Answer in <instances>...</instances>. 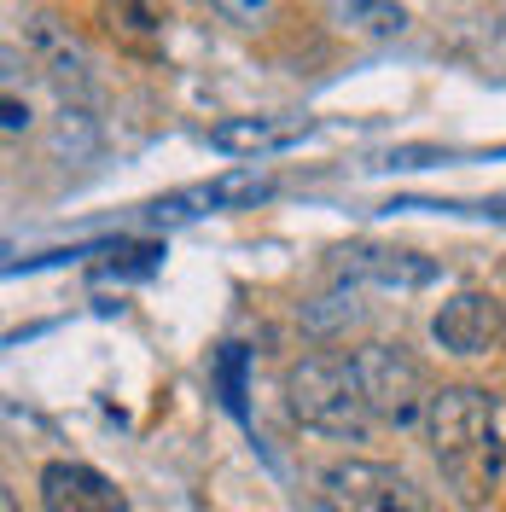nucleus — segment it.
Wrapping results in <instances>:
<instances>
[{"mask_svg": "<svg viewBox=\"0 0 506 512\" xmlns=\"http://www.w3.org/2000/svg\"><path fill=\"white\" fill-rule=\"evenodd\" d=\"M431 338L454 355H495L506 350V303L489 291H454L437 320H431Z\"/></svg>", "mask_w": 506, "mask_h": 512, "instance_id": "5", "label": "nucleus"}, {"mask_svg": "<svg viewBox=\"0 0 506 512\" xmlns=\"http://www.w3.org/2000/svg\"><path fill=\"white\" fill-rule=\"evenodd\" d=\"M158 262H163L158 239H123V245L105 251V262H94V280H146Z\"/></svg>", "mask_w": 506, "mask_h": 512, "instance_id": "13", "label": "nucleus"}, {"mask_svg": "<svg viewBox=\"0 0 506 512\" xmlns=\"http://www.w3.org/2000/svg\"><path fill=\"white\" fill-rule=\"evenodd\" d=\"M285 408H291L297 425H309L320 437H338V443H361L379 425L367 396H361L349 355H303L285 373Z\"/></svg>", "mask_w": 506, "mask_h": 512, "instance_id": "2", "label": "nucleus"}, {"mask_svg": "<svg viewBox=\"0 0 506 512\" xmlns=\"http://www.w3.org/2000/svg\"><path fill=\"white\" fill-rule=\"evenodd\" d=\"M338 268H344V280H367V286L390 291H413L437 280V262L413 251H390V245H349V251H338Z\"/></svg>", "mask_w": 506, "mask_h": 512, "instance_id": "7", "label": "nucleus"}, {"mask_svg": "<svg viewBox=\"0 0 506 512\" xmlns=\"http://www.w3.org/2000/svg\"><path fill=\"white\" fill-rule=\"evenodd\" d=\"M425 443L443 483L466 501L483 507L501 483L506 466V443H501V419H495V396L477 390V384H443L431 396V414H425Z\"/></svg>", "mask_w": 506, "mask_h": 512, "instance_id": "1", "label": "nucleus"}, {"mask_svg": "<svg viewBox=\"0 0 506 512\" xmlns=\"http://www.w3.org/2000/svg\"><path fill=\"white\" fill-rule=\"evenodd\" d=\"M41 507L47 512H128V501L105 472L82 466V460H53L41 472Z\"/></svg>", "mask_w": 506, "mask_h": 512, "instance_id": "6", "label": "nucleus"}, {"mask_svg": "<svg viewBox=\"0 0 506 512\" xmlns=\"http://www.w3.org/2000/svg\"><path fill=\"white\" fill-rule=\"evenodd\" d=\"M18 128H30V111L18 105V94H6V134H18Z\"/></svg>", "mask_w": 506, "mask_h": 512, "instance_id": "15", "label": "nucleus"}, {"mask_svg": "<svg viewBox=\"0 0 506 512\" xmlns=\"http://www.w3.org/2000/svg\"><path fill=\"white\" fill-rule=\"evenodd\" d=\"M30 35H35V47H41L47 76H53L59 88H88V59H82V47H76V41H70L53 18H35Z\"/></svg>", "mask_w": 506, "mask_h": 512, "instance_id": "9", "label": "nucleus"}, {"mask_svg": "<svg viewBox=\"0 0 506 512\" xmlns=\"http://www.w3.org/2000/svg\"><path fill=\"white\" fill-rule=\"evenodd\" d=\"M332 6H338V18H344L349 30L373 35V41H390V35L408 30V12L396 0H332Z\"/></svg>", "mask_w": 506, "mask_h": 512, "instance_id": "12", "label": "nucleus"}, {"mask_svg": "<svg viewBox=\"0 0 506 512\" xmlns=\"http://www.w3.org/2000/svg\"><path fill=\"white\" fill-rule=\"evenodd\" d=\"M483 216H501V222H506V198H495V204H483Z\"/></svg>", "mask_w": 506, "mask_h": 512, "instance_id": "16", "label": "nucleus"}, {"mask_svg": "<svg viewBox=\"0 0 506 512\" xmlns=\"http://www.w3.org/2000/svg\"><path fill=\"white\" fill-rule=\"evenodd\" d=\"M326 512H425L419 489H413L396 466L379 460H332L315 483Z\"/></svg>", "mask_w": 506, "mask_h": 512, "instance_id": "4", "label": "nucleus"}, {"mask_svg": "<svg viewBox=\"0 0 506 512\" xmlns=\"http://www.w3.org/2000/svg\"><path fill=\"white\" fill-rule=\"evenodd\" d=\"M99 18H105V30L134 41V47H152L163 35V12L152 0H99Z\"/></svg>", "mask_w": 506, "mask_h": 512, "instance_id": "10", "label": "nucleus"}, {"mask_svg": "<svg viewBox=\"0 0 506 512\" xmlns=\"http://www.w3.org/2000/svg\"><path fill=\"white\" fill-rule=\"evenodd\" d=\"M0 512H18V501H12V489H6V495H0Z\"/></svg>", "mask_w": 506, "mask_h": 512, "instance_id": "17", "label": "nucleus"}, {"mask_svg": "<svg viewBox=\"0 0 506 512\" xmlns=\"http://www.w3.org/2000/svg\"><path fill=\"white\" fill-rule=\"evenodd\" d=\"M268 192H274L268 175H256V169H233V175H222V181L187 192V204H204V210H239V204H256V198H268Z\"/></svg>", "mask_w": 506, "mask_h": 512, "instance_id": "11", "label": "nucleus"}, {"mask_svg": "<svg viewBox=\"0 0 506 512\" xmlns=\"http://www.w3.org/2000/svg\"><path fill=\"white\" fill-rule=\"evenodd\" d=\"M349 361H355L361 396H367V408H373L379 425H396V431L425 425L437 390H431L425 367H419L402 344H361V350H349Z\"/></svg>", "mask_w": 506, "mask_h": 512, "instance_id": "3", "label": "nucleus"}, {"mask_svg": "<svg viewBox=\"0 0 506 512\" xmlns=\"http://www.w3.org/2000/svg\"><path fill=\"white\" fill-rule=\"evenodd\" d=\"M222 18H233V24H256L262 12H268V0H210Z\"/></svg>", "mask_w": 506, "mask_h": 512, "instance_id": "14", "label": "nucleus"}, {"mask_svg": "<svg viewBox=\"0 0 506 512\" xmlns=\"http://www.w3.org/2000/svg\"><path fill=\"white\" fill-rule=\"evenodd\" d=\"M309 117H227V123L210 128V146L227 152V158H262V152H280L291 140H303L309 134Z\"/></svg>", "mask_w": 506, "mask_h": 512, "instance_id": "8", "label": "nucleus"}]
</instances>
